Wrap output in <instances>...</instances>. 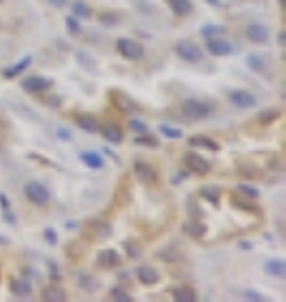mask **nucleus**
I'll return each mask as SVG.
<instances>
[{"instance_id":"nucleus-1","label":"nucleus","mask_w":286,"mask_h":302,"mask_svg":"<svg viewBox=\"0 0 286 302\" xmlns=\"http://www.w3.org/2000/svg\"><path fill=\"white\" fill-rule=\"evenodd\" d=\"M23 192H25V199L33 202V204H38V207H46V204L51 202L48 186H46V184H40V181H28Z\"/></svg>"},{"instance_id":"nucleus-2","label":"nucleus","mask_w":286,"mask_h":302,"mask_svg":"<svg viewBox=\"0 0 286 302\" xmlns=\"http://www.w3.org/2000/svg\"><path fill=\"white\" fill-rule=\"evenodd\" d=\"M183 111L188 113L191 119H206V116H211V103L201 101V98H186Z\"/></svg>"},{"instance_id":"nucleus-3","label":"nucleus","mask_w":286,"mask_h":302,"mask_svg":"<svg viewBox=\"0 0 286 302\" xmlns=\"http://www.w3.org/2000/svg\"><path fill=\"white\" fill-rule=\"evenodd\" d=\"M118 53L128 58V61H138L143 56V46L138 41H133V38H120L118 41Z\"/></svg>"},{"instance_id":"nucleus-4","label":"nucleus","mask_w":286,"mask_h":302,"mask_svg":"<svg viewBox=\"0 0 286 302\" xmlns=\"http://www.w3.org/2000/svg\"><path fill=\"white\" fill-rule=\"evenodd\" d=\"M176 53H178L183 61H188V63H198V61L203 58V51H201L193 41H178V43H176Z\"/></svg>"},{"instance_id":"nucleus-5","label":"nucleus","mask_w":286,"mask_h":302,"mask_svg":"<svg viewBox=\"0 0 286 302\" xmlns=\"http://www.w3.org/2000/svg\"><path fill=\"white\" fill-rule=\"evenodd\" d=\"M183 164H186V169L191 171V174H209L211 171V164L206 161V159H203L201 154H193V151H191V154H186L183 156Z\"/></svg>"},{"instance_id":"nucleus-6","label":"nucleus","mask_w":286,"mask_h":302,"mask_svg":"<svg viewBox=\"0 0 286 302\" xmlns=\"http://www.w3.org/2000/svg\"><path fill=\"white\" fill-rule=\"evenodd\" d=\"M206 51L211 56H231L233 53V46L226 41V38L216 35V38H206Z\"/></svg>"},{"instance_id":"nucleus-7","label":"nucleus","mask_w":286,"mask_h":302,"mask_svg":"<svg viewBox=\"0 0 286 302\" xmlns=\"http://www.w3.org/2000/svg\"><path fill=\"white\" fill-rule=\"evenodd\" d=\"M48 88H51V78H43V76H28L23 81L25 93H46Z\"/></svg>"},{"instance_id":"nucleus-8","label":"nucleus","mask_w":286,"mask_h":302,"mask_svg":"<svg viewBox=\"0 0 286 302\" xmlns=\"http://www.w3.org/2000/svg\"><path fill=\"white\" fill-rule=\"evenodd\" d=\"M229 101H231L236 108H254V106H256V96L249 93V91H231V93H229Z\"/></svg>"},{"instance_id":"nucleus-9","label":"nucleus","mask_w":286,"mask_h":302,"mask_svg":"<svg viewBox=\"0 0 286 302\" xmlns=\"http://www.w3.org/2000/svg\"><path fill=\"white\" fill-rule=\"evenodd\" d=\"M246 38L251 43H269V28L266 25H261V23H251V25H246Z\"/></svg>"},{"instance_id":"nucleus-10","label":"nucleus","mask_w":286,"mask_h":302,"mask_svg":"<svg viewBox=\"0 0 286 302\" xmlns=\"http://www.w3.org/2000/svg\"><path fill=\"white\" fill-rule=\"evenodd\" d=\"M264 270H266V275H271V277H286V262L284 259H266L264 262Z\"/></svg>"},{"instance_id":"nucleus-11","label":"nucleus","mask_w":286,"mask_h":302,"mask_svg":"<svg viewBox=\"0 0 286 302\" xmlns=\"http://www.w3.org/2000/svg\"><path fill=\"white\" fill-rule=\"evenodd\" d=\"M80 161H83L88 169H101L103 166V156L96 154V151H80Z\"/></svg>"},{"instance_id":"nucleus-12","label":"nucleus","mask_w":286,"mask_h":302,"mask_svg":"<svg viewBox=\"0 0 286 302\" xmlns=\"http://www.w3.org/2000/svg\"><path fill=\"white\" fill-rule=\"evenodd\" d=\"M30 63H33V56H25V58H20L15 66H10V68H5V71H3V78H15V76H18L20 71H25Z\"/></svg>"},{"instance_id":"nucleus-13","label":"nucleus","mask_w":286,"mask_h":302,"mask_svg":"<svg viewBox=\"0 0 286 302\" xmlns=\"http://www.w3.org/2000/svg\"><path fill=\"white\" fill-rule=\"evenodd\" d=\"M136 174H138V179L146 181V184H153V181H156V169L148 166V164H143V161L136 164Z\"/></svg>"},{"instance_id":"nucleus-14","label":"nucleus","mask_w":286,"mask_h":302,"mask_svg":"<svg viewBox=\"0 0 286 302\" xmlns=\"http://www.w3.org/2000/svg\"><path fill=\"white\" fill-rule=\"evenodd\" d=\"M43 300L46 302H65L68 300V295H65V290H60V287H46L43 290Z\"/></svg>"},{"instance_id":"nucleus-15","label":"nucleus","mask_w":286,"mask_h":302,"mask_svg":"<svg viewBox=\"0 0 286 302\" xmlns=\"http://www.w3.org/2000/svg\"><path fill=\"white\" fill-rule=\"evenodd\" d=\"M75 121H78L80 129H86L88 134H98V131H101V124H98L93 116H83V113H78V119H75Z\"/></svg>"},{"instance_id":"nucleus-16","label":"nucleus","mask_w":286,"mask_h":302,"mask_svg":"<svg viewBox=\"0 0 286 302\" xmlns=\"http://www.w3.org/2000/svg\"><path fill=\"white\" fill-rule=\"evenodd\" d=\"M169 5H171V10L176 13V15H181V18H186V15H191V0H169Z\"/></svg>"},{"instance_id":"nucleus-17","label":"nucleus","mask_w":286,"mask_h":302,"mask_svg":"<svg viewBox=\"0 0 286 302\" xmlns=\"http://www.w3.org/2000/svg\"><path fill=\"white\" fill-rule=\"evenodd\" d=\"M101 131H103V139H108L111 144H120V141H123V134H120V129L115 124H106Z\"/></svg>"},{"instance_id":"nucleus-18","label":"nucleus","mask_w":286,"mask_h":302,"mask_svg":"<svg viewBox=\"0 0 286 302\" xmlns=\"http://www.w3.org/2000/svg\"><path fill=\"white\" fill-rule=\"evenodd\" d=\"M138 280H141V285H156L158 282V272L153 267H138Z\"/></svg>"},{"instance_id":"nucleus-19","label":"nucleus","mask_w":286,"mask_h":302,"mask_svg":"<svg viewBox=\"0 0 286 302\" xmlns=\"http://www.w3.org/2000/svg\"><path fill=\"white\" fill-rule=\"evenodd\" d=\"M118 262H120V257H118L113 249H108V252H101V257H98V264H101V267H115Z\"/></svg>"},{"instance_id":"nucleus-20","label":"nucleus","mask_w":286,"mask_h":302,"mask_svg":"<svg viewBox=\"0 0 286 302\" xmlns=\"http://www.w3.org/2000/svg\"><path fill=\"white\" fill-rule=\"evenodd\" d=\"M173 300H178V302H193L196 300V292L191 287H176L173 290Z\"/></svg>"},{"instance_id":"nucleus-21","label":"nucleus","mask_w":286,"mask_h":302,"mask_svg":"<svg viewBox=\"0 0 286 302\" xmlns=\"http://www.w3.org/2000/svg\"><path fill=\"white\" fill-rule=\"evenodd\" d=\"M10 290H13L15 297H28V295H30V285L23 282V280H13V282H10Z\"/></svg>"},{"instance_id":"nucleus-22","label":"nucleus","mask_w":286,"mask_h":302,"mask_svg":"<svg viewBox=\"0 0 286 302\" xmlns=\"http://www.w3.org/2000/svg\"><path fill=\"white\" fill-rule=\"evenodd\" d=\"M183 229H186V234H191V237H203V234H206V226L198 224V222H186Z\"/></svg>"},{"instance_id":"nucleus-23","label":"nucleus","mask_w":286,"mask_h":302,"mask_svg":"<svg viewBox=\"0 0 286 302\" xmlns=\"http://www.w3.org/2000/svg\"><path fill=\"white\" fill-rule=\"evenodd\" d=\"M73 18H91V8L83 3V0H75V3H73Z\"/></svg>"},{"instance_id":"nucleus-24","label":"nucleus","mask_w":286,"mask_h":302,"mask_svg":"<svg viewBox=\"0 0 286 302\" xmlns=\"http://www.w3.org/2000/svg\"><path fill=\"white\" fill-rule=\"evenodd\" d=\"M246 66H251V68H254L256 73H261V76H266V73H269L266 63H264L259 56H249V58H246Z\"/></svg>"},{"instance_id":"nucleus-25","label":"nucleus","mask_w":286,"mask_h":302,"mask_svg":"<svg viewBox=\"0 0 286 302\" xmlns=\"http://www.w3.org/2000/svg\"><path fill=\"white\" fill-rule=\"evenodd\" d=\"M158 134H163L166 139H181V136H183L181 129H176V126H166V124H161V126H158Z\"/></svg>"},{"instance_id":"nucleus-26","label":"nucleus","mask_w":286,"mask_h":302,"mask_svg":"<svg viewBox=\"0 0 286 302\" xmlns=\"http://www.w3.org/2000/svg\"><path fill=\"white\" fill-rule=\"evenodd\" d=\"M224 33H226V28H221V25H203L201 28L203 38H216V35H224Z\"/></svg>"},{"instance_id":"nucleus-27","label":"nucleus","mask_w":286,"mask_h":302,"mask_svg":"<svg viewBox=\"0 0 286 302\" xmlns=\"http://www.w3.org/2000/svg\"><path fill=\"white\" fill-rule=\"evenodd\" d=\"M191 144H193V146H206V149H211V151H219V144L211 141V139H206V136H193Z\"/></svg>"},{"instance_id":"nucleus-28","label":"nucleus","mask_w":286,"mask_h":302,"mask_svg":"<svg viewBox=\"0 0 286 302\" xmlns=\"http://www.w3.org/2000/svg\"><path fill=\"white\" fill-rule=\"evenodd\" d=\"M238 194L241 197H249V199H256L259 197V189L256 186H249V184H241L238 186Z\"/></svg>"},{"instance_id":"nucleus-29","label":"nucleus","mask_w":286,"mask_h":302,"mask_svg":"<svg viewBox=\"0 0 286 302\" xmlns=\"http://www.w3.org/2000/svg\"><path fill=\"white\" fill-rule=\"evenodd\" d=\"M113 98H115V103H118L120 108H131V111H136V103H133L131 98H123L118 91H113Z\"/></svg>"},{"instance_id":"nucleus-30","label":"nucleus","mask_w":286,"mask_h":302,"mask_svg":"<svg viewBox=\"0 0 286 302\" xmlns=\"http://www.w3.org/2000/svg\"><path fill=\"white\" fill-rule=\"evenodd\" d=\"M241 297H243V300H251V302H264V300H266V297H264L261 292H256V290H243Z\"/></svg>"},{"instance_id":"nucleus-31","label":"nucleus","mask_w":286,"mask_h":302,"mask_svg":"<svg viewBox=\"0 0 286 302\" xmlns=\"http://www.w3.org/2000/svg\"><path fill=\"white\" fill-rule=\"evenodd\" d=\"M111 300H115V302H131V295L126 290H113L111 292Z\"/></svg>"},{"instance_id":"nucleus-32","label":"nucleus","mask_w":286,"mask_h":302,"mask_svg":"<svg viewBox=\"0 0 286 302\" xmlns=\"http://www.w3.org/2000/svg\"><path fill=\"white\" fill-rule=\"evenodd\" d=\"M201 197H203V199H211V202H216V199H219V189L209 186V189H203V192H201Z\"/></svg>"},{"instance_id":"nucleus-33","label":"nucleus","mask_w":286,"mask_h":302,"mask_svg":"<svg viewBox=\"0 0 286 302\" xmlns=\"http://www.w3.org/2000/svg\"><path fill=\"white\" fill-rule=\"evenodd\" d=\"M126 252H128V257H138L141 254V247L136 242H126Z\"/></svg>"},{"instance_id":"nucleus-34","label":"nucleus","mask_w":286,"mask_h":302,"mask_svg":"<svg viewBox=\"0 0 286 302\" xmlns=\"http://www.w3.org/2000/svg\"><path fill=\"white\" fill-rule=\"evenodd\" d=\"M276 116H279V113H276V111H264V113H261V116H259V121H261V124H269V121H274Z\"/></svg>"},{"instance_id":"nucleus-35","label":"nucleus","mask_w":286,"mask_h":302,"mask_svg":"<svg viewBox=\"0 0 286 302\" xmlns=\"http://www.w3.org/2000/svg\"><path fill=\"white\" fill-rule=\"evenodd\" d=\"M65 23H68V28H70V30H73V33H75V35H78V33H80V28H78V23H75V18H68V20H65Z\"/></svg>"},{"instance_id":"nucleus-36","label":"nucleus","mask_w":286,"mask_h":302,"mask_svg":"<svg viewBox=\"0 0 286 302\" xmlns=\"http://www.w3.org/2000/svg\"><path fill=\"white\" fill-rule=\"evenodd\" d=\"M46 3H51L53 8H65V5H68V0H46Z\"/></svg>"},{"instance_id":"nucleus-37","label":"nucleus","mask_w":286,"mask_h":302,"mask_svg":"<svg viewBox=\"0 0 286 302\" xmlns=\"http://www.w3.org/2000/svg\"><path fill=\"white\" fill-rule=\"evenodd\" d=\"M101 23H118V15H101Z\"/></svg>"},{"instance_id":"nucleus-38","label":"nucleus","mask_w":286,"mask_h":302,"mask_svg":"<svg viewBox=\"0 0 286 302\" xmlns=\"http://www.w3.org/2000/svg\"><path fill=\"white\" fill-rule=\"evenodd\" d=\"M46 239H48V244H56L58 239H56V232L53 229H46Z\"/></svg>"},{"instance_id":"nucleus-39","label":"nucleus","mask_w":286,"mask_h":302,"mask_svg":"<svg viewBox=\"0 0 286 302\" xmlns=\"http://www.w3.org/2000/svg\"><path fill=\"white\" fill-rule=\"evenodd\" d=\"M138 144H148V146H156V139H146V136H138Z\"/></svg>"},{"instance_id":"nucleus-40","label":"nucleus","mask_w":286,"mask_h":302,"mask_svg":"<svg viewBox=\"0 0 286 302\" xmlns=\"http://www.w3.org/2000/svg\"><path fill=\"white\" fill-rule=\"evenodd\" d=\"M58 136H60V139H65V141H70V134H68V129H58Z\"/></svg>"},{"instance_id":"nucleus-41","label":"nucleus","mask_w":286,"mask_h":302,"mask_svg":"<svg viewBox=\"0 0 286 302\" xmlns=\"http://www.w3.org/2000/svg\"><path fill=\"white\" fill-rule=\"evenodd\" d=\"M131 126H133V129H136V131H146V126H143V124H141V121H133V124H131Z\"/></svg>"},{"instance_id":"nucleus-42","label":"nucleus","mask_w":286,"mask_h":302,"mask_svg":"<svg viewBox=\"0 0 286 302\" xmlns=\"http://www.w3.org/2000/svg\"><path fill=\"white\" fill-rule=\"evenodd\" d=\"M209 3H211V5H221V3H219V0H209Z\"/></svg>"},{"instance_id":"nucleus-43","label":"nucleus","mask_w":286,"mask_h":302,"mask_svg":"<svg viewBox=\"0 0 286 302\" xmlns=\"http://www.w3.org/2000/svg\"><path fill=\"white\" fill-rule=\"evenodd\" d=\"M0 3H5V0H0Z\"/></svg>"}]
</instances>
